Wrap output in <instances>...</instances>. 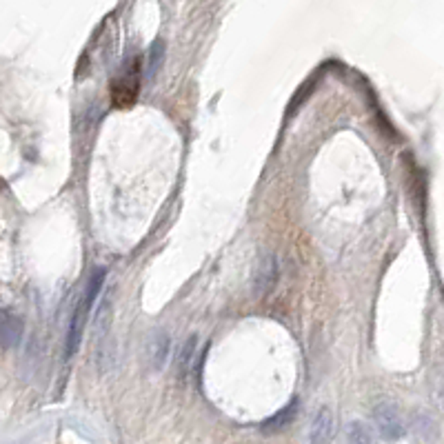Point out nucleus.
<instances>
[{"instance_id": "f257e3e1", "label": "nucleus", "mask_w": 444, "mask_h": 444, "mask_svg": "<svg viewBox=\"0 0 444 444\" xmlns=\"http://www.w3.org/2000/svg\"><path fill=\"white\" fill-rule=\"evenodd\" d=\"M278 278H280V260L273 251L262 253L258 258L256 267H253V276H251V289H253V296L258 300L267 298L273 289L278 285Z\"/></svg>"}, {"instance_id": "f03ea898", "label": "nucleus", "mask_w": 444, "mask_h": 444, "mask_svg": "<svg viewBox=\"0 0 444 444\" xmlns=\"http://www.w3.org/2000/svg\"><path fill=\"white\" fill-rule=\"evenodd\" d=\"M138 62L136 60H129L127 62V67H125V73L120 75V78L113 80L111 84V100H113V105L116 107H122V109H127L131 107L136 102L138 98Z\"/></svg>"}, {"instance_id": "7ed1b4c3", "label": "nucleus", "mask_w": 444, "mask_h": 444, "mask_svg": "<svg viewBox=\"0 0 444 444\" xmlns=\"http://www.w3.org/2000/svg\"><path fill=\"white\" fill-rule=\"evenodd\" d=\"M373 420H375L377 431H380V436L386 442H398L404 436L402 418H400V413L391 407V404H380V407L373 411Z\"/></svg>"}, {"instance_id": "20e7f679", "label": "nucleus", "mask_w": 444, "mask_h": 444, "mask_svg": "<svg viewBox=\"0 0 444 444\" xmlns=\"http://www.w3.org/2000/svg\"><path fill=\"white\" fill-rule=\"evenodd\" d=\"M25 334L23 320L7 309H0V347L3 349H16L21 344Z\"/></svg>"}, {"instance_id": "39448f33", "label": "nucleus", "mask_w": 444, "mask_h": 444, "mask_svg": "<svg viewBox=\"0 0 444 444\" xmlns=\"http://www.w3.org/2000/svg\"><path fill=\"white\" fill-rule=\"evenodd\" d=\"M89 311L87 307L82 305V300L78 302V307H75L73 316H71V323H69V329H67V342H65V358H73V353L78 351L80 347V340H82V331H84V320H87Z\"/></svg>"}, {"instance_id": "423d86ee", "label": "nucleus", "mask_w": 444, "mask_h": 444, "mask_svg": "<svg viewBox=\"0 0 444 444\" xmlns=\"http://www.w3.org/2000/svg\"><path fill=\"white\" fill-rule=\"evenodd\" d=\"M334 436V413L329 411L327 407L320 409V413L314 418V424H311L309 431V440L311 444H329Z\"/></svg>"}, {"instance_id": "0eeeda50", "label": "nucleus", "mask_w": 444, "mask_h": 444, "mask_svg": "<svg viewBox=\"0 0 444 444\" xmlns=\"http://www.w3.org/2000/svg\"><path fill=\"white\" fill-rule=\"evenodd\" d=\"M167 355H169V336L167 334H154L149 338V344H147L149 366L154 371H160L167 362Z\"/></svg>"}, {"instance_id": "6e6552de", "label": "nucleus", "mask_w": 444, "mask_h": 444, "mask_svg": "<svg viewBox=\"0 0 444 444\" xmlns=\"http://www.w3.org/2000/svg\"><path fill=\"white\" fill-rule=\"evenodd\" d=\"M298 400H294V402H289L285 409L282 411H278L273 418H269L267 422L262 424V433H280V431H285L291 422L296 420V415H298Z\"/></svg>"}, {"instance_id": "1a4fd4ad", "label": "nucleus", "mask_w": 444, "mask_h": 444, "mask_svg": "<svg viewBox=\"0 0 444 444\" xmlns=\"http://www.w3.org/2000/svg\"><path fill=\"white\" fill-rule=\"evenodd\" d=\"M196 349H198V338L191 336V338H187V342L180 347V351H178L176 366H178V375H180V377H185L189 371H191V362H194Z\"/></svg>"}, {"instance_id": "9d476101", "label": "nucleus", "mask_w": 444, "mask_h": 444, "mask_svg": "<svg viewBox=\"0 0 444 444\" xmlns=\"http://www.w3.org/2000/svg\"><path fill=\"white\" fill-rule=\"evenodd\" d=\"M102 282H105V269H96V271H93V276L89 278L87 291H84V296H82V305L87 307V311H91L93 300L98 298L100 289H102Z\"/></svg>"}, {"instance_id": "9b49d317", "label": "nucleus", "mask_w": 444, "mask_h": 444, "mask_svg": "<svg viewBox=\"0 0 444 444\" xmlns=\"http://www.w3.org/2000/svg\"><path fill=\"white\" fill-rule=\"evenodd\" d=\"M163 60H165V45H163V40H156L154 45H151L149 56H147V73L149 75L158 73L160 67H163Z\"/></svg>"}, {"instance_id": "f8f14e48", "label": "nucleus", "mask_w": 444, "mask_h": 444, "mask_svg": "<svg viewBox=\"0 0 444 444\" xmlns=\"http://www.w3.org/2000/svg\"><path fill=\"white\" fill-rule=\"evenodd\" d=\"M349 444H373L371 433L362 422H353L349 427Z\"/></svg>"}]
</instances>
